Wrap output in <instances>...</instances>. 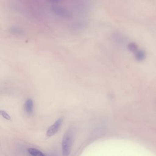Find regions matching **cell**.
I'll use <instances>...</instances> for the list:
<instances>
[{
  "label": "cell",
  "instance_id": "obj_7",
  "mask_svg": "<svg viewBox=\"0 0 156 156\" xmlns=\"http://www.w3.org/2000/svg\"><path fill=\"white\" fill-rule=\"evenodd\" d=\"M127 48L130 51L136 52L138 50V46L135 43L131 42L128 44Z\"/></svg>",
  "mask_w": 156,
  "mask_h": 156
},
{
  "label": "cell",
  "instance_id": "obj_6",
  "mask_svg": "<svg viewBox=\"0 0 156 156\" xmlns=\"http://www.w3.org/2000/svg\"><path fill=\"white\" fill-rule=\"evenodd\" d=\"M29 154L33 156H44L45 154H44L42 151L33 148H29L28 150Z\"/></svg>",
  "mask_w": 156,
  "mask_h": 156
},
{
  "label": "cell",
  "instance_id": "obj_9",
  "mask_svg": "<svg viewBox=\"0 0 156 156\" xmlns=\"http://www.w3.org/2000/svg\"><path fill=\"white\" fill-rule=\"evenodd\" d=\"M62 0H50V2L53 3H57L61 2Z\"/></svg>",
  "mask_w": 156,
  "mask_h": 156
},
{
  "label": "cell",
  "instance_id": "obj_8",
  "mask_svg": "<svg viewBox=\"0 0 156 156\" xmlns=\"http://www.w3.org/2000/svg\"><path fill=\"white\" fill-rule=\"evenodd\" d=\"M0 115H1L7 120H10L11 119V117L9 115L6 111H3V110H0Z\"/></svg>",
  "mask_w": 156,
  "mask_h": 156
},
{
  "label": "cell",
  "instance_id": "obj_3",
  "mask_svg": "<svg viewBox=\"0 0 156 156\" xmlns=\"http://www.w3.org/2000/svg\"><path fill=\"white\" fill-rule=\"evenodd\" d=\"M63 120V118H61L58 120H56L52 126H51L47 130V133H46L47 136H52L55 135L61 128V126L62 125Z\"/></svg>",
  "mask_w": 156,
  "mask_h": 156
},
{
  "label": "cell",
  "instance_id": "obj_1",
  "mask_svg": "<svg viewBox=\"0 0 156 156\" xmlns=\"http://www.w3.org/2000/svg\"><path fill=\"white\" fill-rule=\"evenodd\" d=\"M74 136L75 130L73 127H70L65 133L62 141V148L64 156L70 155L74 140Z\"/></svg>",
  "mask_w": 156,
  "mask_h": 156
},
{
  "label": "cell",
  "instance_id": "obj_10",
  "mask_svg": "<svg viewBox=\"0 0 156 156\" xmlns=\"http://www.w3.org/2000/svg\"><path fill=\"white\" fill-rule=\"evenodd\" d=\"M12 32L14 33H17L18 34L20 33V31L19 30H17V29H15V28H14V29H12Z\"/></svg>",
  "mask_w": 156,
  "mask_h": 156
},
{
  "label": "cell",
  "instance_id": "obj_4",
  "mask_svg": "<svg viewBox=\"0 0 156 156\" xmlns=\"http://www.w3.org/2000/svg\"><path fill=\"white\" fill-rule=\"evenodd\" d=\"M33 101L31 98H29L26 100L24 104V110L27 114L30 115L33 113Z\"/></svg>",
  "mask_w": 156,
  "mask_h": 156
},
{
  "label": "cell",
  "instance_id": "obj_5",
  "mask_svg": "<svg viewBox=\"0 0 156 156\" xmlns=\"http://www.w3.org/2000/svg\"><path fill=\"white\" fill-rule=\"evenodd\" d=\"M135 53H136L135 56H136V59L138 61L141 62L145 59L146 53L143 50H138Z\"/></svg>",
  "mask_w": 156,
  "mask_h": 156
},
{
  "label": "cell",
  "instance_id": "obj_2",
  "mask_svg": "<svg viewBox=\"0 0 156 156\" xmlns=\"http://www.w3.org/2000/svg\"><path fill=\"white\" fill-rule=\"evenodd\" d=\"M52 11L55 14L62 18L69 19L72 17L71 12L62 6L54 5L52 7Z\"/></svg>",
  "mask_w": 156,
  "mask_h": 156
}]
</instances>
